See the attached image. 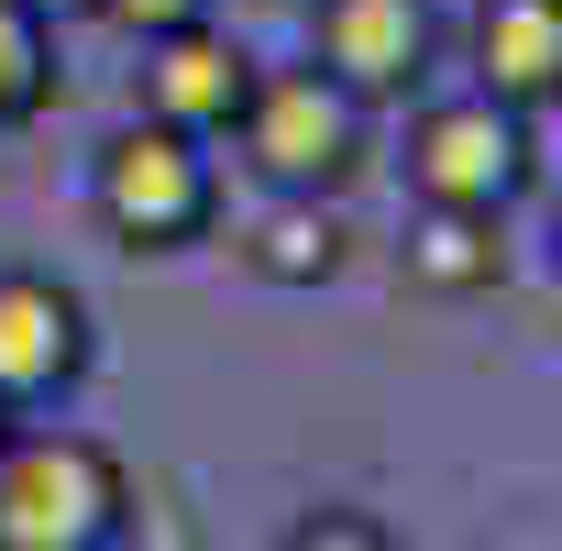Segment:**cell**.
<instances>
[{
  "label": "cell",
  "mask_w": 562,
  "mask_h": 551,
  "mask_svg": "<svg viewBox=\"0 0 562 551\" xmlns=\"http://www.w3.org/2000/svg\"><path fill=\"white\" fill-rule=\"evenodd\" d=\"M276 551H408V540H397L386 518H364V507H310Z\"/></svg>",
  "instance_id": "7c38bea8"
},
{
  "label": "cell",
  "mask_w": 562,
  "mask_h": 551,
  "mask_svg": "<svg viewBox=\"0 0 562 551\" xmlns=\"http://www.w3.org/2000/svg\"><path fill=\"white\" fill-rule=\"evenodd\" d=\"M540 254H551V276H562V188H551V221H540Z\"/></svg>",
  "instance_id": "9a60e30c"
},
{
  "label": "cell",
  "mask_w": 562,
  "mask_h": 551,
  "mask_svg": "<svg viewBox=\"0 0 562 551\" xmlns=\"http://www.w3.org/2000/svg\"><path fill=\"white\" fill-rule=\"evenodd\" d=\"M100 331H89V299L67 288L56 265H0V408H56L78 397Z\"/></svg>",
  "instance_id": "5b68a950"
},
{
  "label": "cell",
  "mask_w": 562,
  "mask_h": 551,
  "mask_svg": "<svg viewBox=\"0 0 562 551\" xmlns=\"http://www.w3.org/2000/svg\"><path fill=\"white\" fill-rule=\"evenodd\" d=\"M397 265H408V288H430V299H485V288H507V221L496 210H430L419 199Z\"/></svg>",
  "instance_id": "9c48e42d"
},
{
  "label": "cell",
  "mask_w": 562,
  "mask_h": 551,
  "mask_svg": "<svg viewBox=\"0 0 562 551\" xmlns=\"http://www.w3.org/2000/svg\"><path fill=\"white\" fill-rule=\"evenodd\" d=\"M232 243H243V265L265 276V288H331L342 254H353V232H342L331 199H265Z\"/></svg>",
  "instance_id": "30bf717a"
},
{
  "label": "cell",
  "mask_w": 562,
  "mask_h": 551,
  "mask_svg": "<svg viewBox=\"0 0 562 551\" xmlns=\"http://www.w3.org/2000/svg\"><path fill=\"white\" fill-rule=\"evenodd\" d=\"M23 12H34V23H56V34H67V23H100V0H23Z\"/></svg>",
  "instance_id": "5bb4252c"
},
{
  "label": "cell",
  "mask_w": 562,
  "mask_h": 551,
  "mask_svg": "<svg viewBox=\"0 0 562 551\" xmlns=\"http://www.w3.org/2000/svg\"><path fill=\"white\" fill-rule=\"evenodd\" d=\"M232 155L265 199H342L375 155V111L321 67H265L232 122Z\"/></svg>",
  "instance_id": "6da1fadb"
},
{
  "label": "cell",
  "mask_w": 562,
  "mask_h": 551,
  "mask_svg": "<svg viewBox=\"0 0 562 551\" xmlns=\"http://www.w3.org/2000/svg\"><path fill=\"white\" fill-rule=\"evenodd\" d=\"M89 221H100L122 254H188V243L221 232V155L133 111V122L89 155Z\"/></svg>",
  "instance_id": "3957f363"
},
{
  "label": "cell",
  "mask_w": 562,
  "mask_h": 551,
  "mask_svg": "<svg viewBox=\"0 0 562 551\" xmlns=\"http://www.w3.org/2000/svg\"><path fill=\"white\" fill-rule=\"evenodd\" d=\"M540 188V133L529 111L485 100V89H452V100H419L408 111V199L430 210H518Z\"/></svg>",
  "instance_id": "277c9868"
},
{
  "label": "cell",
  "mask_w": 562,
  "mask_h": 551,
  "mask_svg": "<svg viewBox=\"0 0 562 551\" xmlns=\"http://www.w3.org/2000/svg\"><path fill=\"white\" fill-rule=\"evenodd\" d=\"M474 89L507 100V111H562V0H474Z\"/></svg>",
  "instance_id": "ba28073f"
},
{
  "label": "cell",
  "mask_w": 562,
  "mask_h": 551,
  "mask_svg": "<svg viewBox=\"0 0 562 551\" xmlns=\"http://www.w3.org/2000/svg\"><path fill=\"white\" fill-rule=\"evenodd\" d=\"M12 430H23V408H0V452H12Z\"/></svg>",
  "instance_id": "2e32d148"
},
{
  "label": "cell",
  "mask_w": 562,
  "mask_h": 551,
  "mask_svg": "<svg viewBox=\"0 0 562 551\" xmlns=\"http://www.w3.org/2000/svg\"><path fill=\"white\" fill-rule=\"evenodd\" d=\"M56 23H34L23 0H0V133H23L56 111Z\"/></svg>",
  "instance_id": "8fae6325"
},
{
  "label": "cell",
  "mask_w": 562,
  "mask_h": 551,
  "mask_svg": "<svg viewBox=\"0 0 562 551\" xmlns=\"http://www.w3.org/2000/svg\"><path fill=\"white\" fill-rule=\"evenodd\" d=\"M221 0H100V23H122L133 45H155V34H177V23H210Z\"/></svg>",
  "instance_id": "4fadbf2b"
},
{
  "label": "cell",
  "mask_w": 562,
  "mask_h": 551,
  "mask_svg": "<svg viewBox=\"0 0 562 551\" xmlns=\"http://www.w3.org/2000/svg\"><path fill=\"white\" fill-rule=\"evenodd\" d=\"M254 78H265V56L210 12V23H177V34H155V45H144L133 100H144V122H166V133H188V144H232V122H243Z\"/></svg>",
  "instance_id": "52a82bcc"
},
{
  "label": "cell",
  "mask_w": 562,
  "mask_h": 551,
  "mask_svg": "<svg viewBox=\"0 0 562 551\" xmlns=\"http://www.w3.org/2000/svg\"><path fill=\"white\" fill-rule=\"evenodd\" d=\"M310 67L342 78L364 111L419 100V78L441 67V12L430 0H310Z\"/></svg>",
  "instance_id": "8992f818"
},
{
  "label": "cell",
  "mask_w": 562,
  "mask_h": 551,
  "mask_svg": "<svg viewBox=\"0 0 562 551\" xmlns=\"http://www.w3.org/2000/svg\"><path fill=\"white\" fill-rule=\"evenodd\" d=\"M133 540V474L89 430H12L0 452V551H122Z\"/></svg>",
  "instance_id": "7a4b0ae2"
}]
</instances>
